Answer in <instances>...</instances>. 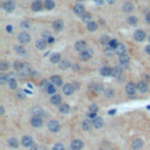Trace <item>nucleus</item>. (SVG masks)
<instances>
[{
  "mask_svg": "<svg viewBox=\"0 0 150 150\" xmlns=\"http://www.w3.org/2000/svg\"><path fill=\"white\" fill-rule=\"evenodd\" d=\"M18 71H19V74H20L22 77L29 76V75L33 73V71H32V68H30V66H29L28 63H22L21 67H20V69H19Z\"/></svg>",
  "mask_w": 150,
  "mask_h": 150,
  "instance_id": "obj_1",
  "label": "nucleus"
},
{
  "mask_svg": "<svg viewBox=\"0 0 150 150\" xmlns=\"http://www.w3.org/2000/svg\"><path fill=\"white\" fill-rule=\"evenodd\" d=\"M48 129H49V131H52V132H59L60 129H61V125H60V123H59L57 121L52 120V121L48 122Z\"/></svg>",
  "mask_w": 150,
  "mask_h": 150,
  "instance_id": "obj_2",
  "label": "nucleus"
},
{
  "mask_svg": "<svg viewBox=\"0 0 150 150\" xmlns=\"http://www.w3.org/2000/svg\"><path fill=\"white\" fill-rule=\"evenodd\" d=\"M21 144H22L25 148H29V149H30V148L34 145L33 137H32V136H28V135L23 136V137L21 138Z\"/></svg>",
  "mask_w": 150,
  "mask_h": 150,
  "instance_id": "obj_3",
  "label": "nucleus"
},
{
  "mask_svg": "<svg viewBox=\"0 0 150 150\" xmlns=\"http://www.w3.org/2000/svg\"><path fill=\"white\" fill-rule=\"evenodd\" d=\"M2 7H4V9H5L6 12L11 13V12L14 11V8H15V4H14L13 0H6V1L2 4Z\"/></svg>",
  "mask_w": 150,
  "mask_h": 150,
  "instance_id": "obj_4",
  "label": "nucleus"
},
{
  "mask_svg": "<svg viewBox=\"0 0 150 150\" xmlns=\"http://www.w3.org/2000/svg\"><path fill=\"white\" fill-rule=\"evenodd\" d=\"M83 142L81 139H73L70 142V149L71 150H81L83 148Z\"/></svg>",
  "mask_w": 150,
  "mask_h": 150,
  "instance_id": "obj_5",
  "label": "nucleus"
},
{
  "mask_svg": "<svg viewBox=\"0 0 150 150\" xmlns=\"http://www.w3.org/2000/svg\"><path fill=\"white\" fill-rule=\"evenodd\" d=\"M18 40H19V42H20V43L25 45V43H28V42L30 41V36H29V34H28V33L22 32V33H20V34H19Z\"/></svg>",
  "mask_w": 150,
  "mask_h": 150,
  "instance_id": "obj_6",
  "label": "nucleus"
},
{
  "mask_svg": "<svg viewBox=\"0 0 150 150\" xmlns=\"http://www.w3.org/2000/svg\"><path fill=\"white\" fill-rule=\"evenodd\" d=\"M74 90H75V87H74L71 83H66V84L63 86V88H62V91H63V94H66V95H71V94L74 93Z\"/></svg>",
  "mask_w": 150,
  "mask_h": 150,
  "instance_id": "obj_7",
  "label": "nucleus"
},
{
  "mask_svg": "<svg viewBox=\"0 0 150 150\" xmlns=\"http://www.w3.org/2000/svg\"><path fill=\"white\" fill-rule=\"evenodd\" d=\"M136 90H137V86L134 84V83H131V82L125 86V93H127L128 95H135Z\"/></svg>",
  "mask_w": 150,
  "mask_h": 150,
  "instance_id": "obj_8",
  "label": "nucleus"
},
{
  "mask_svg": "<svg viewBox=\"0 0 150 150\" xmlns=\"http://www.w3.org/2000/svg\"><path fill=\"white\" fill-rule=\"evenodd\" d=\"M30 124H32L34 128H40V127H42L43 122H42V118H41V117L33 116V117L30 118Z\"/></svg>",
  "mask_w": 150,
  "mask_h": 150,
  "instance_id": "obj_9",
  "label": "nucleus"
},
{
  "mask_svg": "<svg viewBox=\"0 0 150 150\" xmlns=\"http://www.w3.org/2000/svg\"><path fill=\"white\" fill-rule=\"evenodd\" d=\"M143 141L141 139V138H135L132 142H131V148L134 149V150H139L142 146H143Z\"/></svg>",
  "mask_w": 150,
  "mask_h": 150,
  "instance_id": "obj_10",
  "label": "nucleus"
},
{
  "mask_svg": "<svg viewBox=\"0 0 150 150\" xmlns=\"http://www.w3.org/2000/svg\"><path fill=\"white\" fill-rule=\"evenodd\" d=\"M75 49L77 52H80V53L87 50V43H86V41H77L75 43Z\"/></svg>",
  "mask_w": 150,
  "mask_h": 150,
  "instance_id": "obj_11",
  "label": "nucleus"
},
{
  "mask_svg": "<svg viewBox=\"0 0 150 150\" xmlns=\"http://www.w3.org/2000/svg\"><path fill=\"white\" fill-rule=\"evenodd\" d=\"M134 38H135V40L138 41V42L143 41V40L145 39V33H144V30H141V29L136 30L135 34H134Z\"/></svg>",
  "mask_w": 150,
  "mask_h": 150,
  "instance_id": "obj_12",
  "label": "nucleus"
},
{
  "mask_svg": "<svg viewBox=\"0 0 150 150\" xmlns=\"http://www.w3.org/2000/svg\"><path fill=\"white\" fill-rule=\"evenodd\" d=\"M43 6H45V5H42L41 0H34V1L32 2V9H33V11H35V12L41 11Z\"/></svg>",
  "mask_w": 150,
  "mask_h": 150,
  "instance_id": "obj_13",
  "label": "nucleus"
},
{
  "mask_svg": "<svg viewBox=\"0 0 150 150\" xmlns=\"http://www.w3.org/2000/svg\"><path fill=\"white\" fill-rule=\"evenodd\" d=\"M91 56H93V53H91V50H89V49H87V50H84V52H82V53L80 54V59H81L82 61H88V60H90Z\"/></svg>",
  "mask_w": 150,
  "mask_h": 150,
  "instance_id": "obj_14",
  "label": "nucleus"
},
{
  "mask_svg": "<svg viewBox=\"0 0 150 150\" xmlns=\"http://www.w3.org/2000/svg\"><path fill=\"white\" fill-rule=\"evenodd\" d=\"M91 123H93V127L96 128V129H100V128L103 127V120L101 117H98V116L95 117L94 120H91Z\"/></svg>",
  "mask_w": 150,
  "mask_h": 150,
  "instance_id": "obj_15",
  "label": "nucleus"
},
{
  "mask_svg": "<svg viewBox=\"0 0 150 150\" xmlns=\"http://www.w3.org/2000/svg\"><path fill=\"white\" fill-rule=\"evenodd\" d=\"M111 76H114L116 79H121L122 77V69H121V67L111 68Z\"/></svg>",
  "mask_w": 150,
  "mask_h": 150,
  "instance_id": "obj_16",
  "label": "nucleus"
},
{
  "mask_svg": "<svg viewBox=\"0 0 150 150\" xmlns=\"http://www.w3.org/2000/svg\"><path fill=\"white\" fill-rule=\"evenodd\" d=\"M73 11H74V13H75L76 15H82V14L86 12V11H84V7H83L81 4H76V5L74 6Z\"/></svg>",
  "mask_w": 150,
  "mask_h": 150,
  "instance_id": "obj_17",
  "label": "nucleus"
},
{
  "mask_svg": "<svg viewBox=\"0 0 150 150\" xmlns=\"http://www.w3.org/2000/svg\"><path fill=\"white\" fill-rule=\"evenodd\" d=\"M118 61H120V63H121L122 66H128L129 62H130V56H129L128 54H123V55L120 56Z\"/></svg>",
  "mask_w": 150,
  "mask_h": 150,
  "instance_id": "obj_18",
  "label": "nucleus"
},
{
  "mask_svg": "<svg viewBox=\"0 0 150 150\" xmlns=\"http://www.w3.org/2000/svg\"><path fill=\"white\" fill-rule=\"evenodd\" d=\"M61 102H62V97L60 95H57V94H55V95H53L50 97V103L54 104V105H60Z\"/></svg>",
  "mask_w": 150,
  "mask_h": 150,
  "instance_id": "obj_19",
  "label": "nucleus"
},
{
  "mask_svg": "<svg viewBox=\"0 0 150 150\" xmlns=\"http://www.w3.org/2000/svg\"><path fill=\"white\" fill-rule=\"evenodd\" d=\"M43 109L41 108V107H34L33 109H32V114L34 115V116H36V117H41L42 118V116H43Z\"/></svg>",
  "mask_w": 150,
  "mask_h": 150,
  "instance_id": "obj_20",
  "label": "nucleus"
},
{
  "mask_svg": "<svg viewBox=\"0 0 150 150\" xmlns=\"http://www.w3.org/2000/svg\"><path fill=\"white\" fill-rule=\"evenodd\" d=\"M50 81H52V83H53L54 86H56V87H61V86L63 84V82H62V79H61L60 76H57V75H54V76H52Z\"/></svg>",
  "mask_w": 150,
  "mask_h": 150,
  "instance_id": "obj_21",
  "label": "nucleus"
},
{
  "mask_svg": "<svg viewBox=\"0 0 150 150\" xmlns=\"http://www.w3.org/2000/svg\"><path fill=\"white\" fill-rule=\"evenodd\" d=\"M136 86H137V89H138L141 93H146V91H148V83H146V82L139 81Z\"/></svg>",
  "mask_w": 150,
  "mask_h": 150,
  "instance_id": "obj_22",
  "label": "nucleus"
},
{
  "mask_svg": "<svg viewBox=\"0 0 150 150\" xmlns=\"http://www.w3.org/2000/svg\"><path fill=\"white\" fill-rule=\"evenodd\" d=\"M35 46H36V48H38V49L43 50V49L47 47V42H46V40H45V39H40V40H38V41H36Z\"/></svg>",
  "mask_w": 150,
  "mask_h": 150,
  "instance_id": "obj_23",
  "label": "nucleus"
},
{
  "mask_svg": "<svg viewBox=\"0 0 150 150\" xmlns=\"http://www.w3.org/2000/svg\"><path fill=\"white\" fill-rule=\"evenodd\" d=\"M59 110H60L61 114H68L70 111V107L67 103H61L60 107H59Z\"/></svg>",
  "mask_w": 150,
  "mask_h": 150,
  "instance_id": "obj_24",
  "label": "nucleus"
},
{
  "mask_svg": "<svg viewBox=\"0 0 150 150\" xmlns=\"http://www.w3.org/2000/svg\"><path fill=\"white\" fill-rule=\"evenodd\" d=\"M91 128H93V123H91V121H89V120H84V121L82 122V129H83L84 131H89Z\"/></svg>",
  "mask_w": 150,
  "mask_h": 150,
  "instance_id": "obj_25",
  "label": "nucleus"
},
{
  "mask_svg": "<svg viewBox=\"0 0 150 150\" xmlns=\"http://www.w3.org/2000/svg\"><path fill=\"white\" fill-rule=\"evenodd\" d=\"M53 28H54L55 30H61V29L63 28V22H62V20H60V19L55 20V21L53 22Z\"/></svg>",
  "mask_w": 150,
  "mask_h": 150,
  "instance_id": "obj_26",
  "label": "nucleus"
},
{
  "mask_svg": "<svg viewBox=\"0 0 150 150\" xmlns=\"http://www.w3.org/2000/svg\"><path fill=\"white\" fill-rule=\"evenodd\" d=\"M7 144H8L11 148H18V146H19V141H18L15 137H11V138H8V141H7Z\"/></svg>",
  "mask_w": 150,
  "mask_h": 150,
  "instance_id": "obj_27",
  "label": "nucleus"
},
{
  "mask_svg": "<svg viewBox=\"0 0 150 150\" xmlns=\"http://www.w3.org/2000/svg\"><path fill=\"white\" fill-rule=\"evenodd\" d=\"M114 50H115V53H116L117 55H120V56L123 55V54H125V47H124L123 45H121V43H118V46H117Z\"/></svg>",
  "mask_w": 150,
  "mask_h": 150,
  "instance_id": "obj_28",
  "label": "nucleus"
},
{
  "mask_svg": "<svg viewBox=\"0 0 150 150\" xmlns=\"http://www.w3.org/2000/svg\"><path fill=\"white\" fill-rule=\"evenodd\" d=\"M101 75L102 76H111V68L109 67H102L101 70H100Z\"/></svg>",
  "mask_w": 150,
  "mask_h": 150,
  "instance_id": "obj_29",
  "label": "nucleus"
},
{
  "mask_svg": "<svg viewBox=\"0 0 150 150\" xmlns=\"http://www.w3.org/2000/svg\"><path fill=\"white\" fill-rule=\"evenodd\" d=\"M132 9H134V5H132L130 1L124 2V5H123V11H124L125 13H129V12H131Z\"/></svg>",
  "mask_w": 150,
  "mask_h": 150,
  "instance_id": "obj_30",
  "label": "nucleus"
},
{
  "mask_svg": "<svg viewBox=\"0 0 150 150\" xmlns=\"http://www.w3.org/2000/svg\"><path fill=\"white\" fill-rule=\"evenodd\" d=\"M61 55L59 53H54L50 55V62L52 63H57V62H61Z\"/></svg>",
  "mask_w": 150,
  "mask_h": 150,
  "instance_id": "obj_31",
  "label": "nucleus"
},
{
  "mask_svg": "<svg viewBox=\"0 0 150 150\" xmlns=\"http://www.w3.org/2000/svg\"><path fill=\"white\" fill-rule=\"evenodd\" d=\"M9 75H11V74H0V83H1V84H6V83H8L9 79H11Z\"/></svg>",
  "mask_w": 150,
  "mask_h": 150,
  "instance_id": "obj_32",
  "label": "nucleus"
},
{
  "mask_svg": "<svg viewBox=\"0 0 150 150\" xmlns=\"http://www.w3.org/2000/svg\"><path fill=\"white\" fill-rule=\"evenodd\" d=\"M54 7H55L54 0H46V1H45V8H46L47 11H52Z\"/></svg>",
  "mask_w": 150,
  "mask_h": 150,
  "instance_id": "obj_33",
  "label": "nucleus"
},
{
  "mask_svg": "<svg viewBox=\"0 0 150 150\" xmlns=\"http://www.w3.org/2000/svg\"><path fill=\"white\" fill-rule=\"evenodd\" d=\"M14 50H15V53H18L19 55H22V56H25V55L27 54L26 49H25L23 47H21V46H15V47H14Z\"/></svg>",
  "mask_w": 150,
  "mask_h": 150,
  "instance_id": "obj_34",
  "label": "nucleus"
},
{
  "mask_svg": "<svg viewBox=\"0 0 150 150\" xmlns=\"http://www.w3.org/2000/svg\"><path fill=\"white\" fill-rule=\"evenodd\" d=\"M87 28H88V30H90V32H95V30L97 29V23H96L95 21H90V22L87 23Z\"/></svg>",
  "mask_w": 150,
  "mask_h": 150,
  "instance_id": "obj_35",
  "label": "nucleus"
},
{
  "mask_svg": "<svg viewBox=\"0 0 150 150\" xmlns=\"http://www.w3.org/2000/svg\"><path fill=\"white\" fill-rule=\"evenodd\" d=\"M46 93H47V94L55 95V94H56V86H54V84L48 86V87H47V89H46Z\"/></svg>",
  "mask_w": 150,
  "mask_h": 150,
  "instance_id": "obj_36",
  "label": "nucleus"
},
{
  "mask_svg": "<svg viewBox=\"0 0 150 150\" xmlns=\"http://www.w3.org/2000/svg\"><path fill=\"white\" fill-rule=\"evenodd\" d=\"M81 18H82V20L84 21V22H90L91 20V14L90 13H88V12H84L82 15H81Z\"/></svg>",
  "mask_w": 150,
  "mask_h": 150,
  "instance_id": "obj_37",
  "label": "nucleus"
},
{
  "mask_svg": "<svg viewBox=\"0 0 150 150\" xmlns=\"http://www.w3.org/2000/svg\"><path fill=\"white\" fill-rule=\"evenodd\" d=\"M69 66H70V62L68 61V60H62L61 62H60V68L61 69H67V68H69Z\"/></svg>",
  "mask_w": 150,
  "mask_h": 150,
  "instance_id": "obj_38",
  "label": "nucleus"
},
{
  "mask_svg": "<svg viewBox=\"0 0 150 150\" xmlns=\"http://www.w3.org/2000/svg\"><path fill=\"white\" fill-rule=\"evenodd\" d=\"M8 68H9V62H7V61L0 62V70H7Z\"/></svg>",
  "mask_w": 150,
  "mask_h": 150,
  "instance_id": "obj_39",
  "label": "nucleus"
},
{
  "mask_svg": "<svg viewBox=\"0 0 150 150\" xmlns=\"http://www.w3.org/2000/svg\"><path fill=\"white\" fill-rule=\"evenodd\" d=\"M8 86H9L11 89H16V80L13 79V77H11L9 81H8Z\"/></svg>",
  "mask_w": 150,
  "mask_h": 150,
  "instance_id": "obj_40",
  "label": "nucleus"
},
{
  "mask_svg": "<svg viewBox=\"0 0 150 150\" xmlns=\"http://www.w3.org/2000/svg\"><path fill=\"white\" fill-rule=\"evenodd\" d=\"M52 150H64V145L62 143H55Z\"/></svg>",
  "mask_w": 150,
  "mask_h": 150,
  "instance_id": "obj_41",
  "label": "nucleus"
},
{
  "mask_svg": "<svg viewBox=\"0 0 150 150\" xmlns=\"http://www.w3.org/2000/svg\"><path fill=\"white\" fill-rule=\"evenodd\" d=\"M109 42H110V40H109L108 36H102V38H101V43H102L103 46H107V47H108Z\"/></svg>",
  "mask_w": 150,
  "mask_h": 150,
  "instance_id": "obj_42",
  "label": "nucleus"
},
{
  "mask_svg": "<svg viewBox=\"0 0 150 150\" xmlns=\"http://www.w3.org/2000/svg\"><path fill=\"white\" fill-rule=\"evenodd\" d=\"M117 46H118V42H117L116 40H110V42H109V45H108V47L111 48V49H115Z\"/></svg>",
  "mask_w": 150,
  "mask_h": 150,
  "instance_id": "obj_43",
  "label": "nucleus"
},
{
  "mask_svg": "<svg viewBox=\"0 0 150 150\" xmlns=\"http://www.w3.org/2000/svg\"><path fill=\"white\" fill-rule=\"evenodd\" d=\"M90 88H91V89H94V90H96V91H101V90L103 89L102 84H100V83H95L94 86H90Z\"/></svg>",
  "mask_w": 150,
  "mask_h": 150,
  "instance_id": "obj_44",
  "label": "nucleus"
},
{
  "mask_svg": "<svg viewBox=\"0 0 150 150\" xmlns=\"http://www.w3.org/2000/svg\"><path fill=\"white\" fill-rule=\"evenodd\" d=\"M128 22H129L130 25L135 26V25L137 23V18H136V16H129V18H128Z\"/></svg>",
  "mask_w": 150,
  "mask_h": 150,
  "instance_id": "obj_45",
  "label": "nucleus"
},
{
  "mask_svg": "<svg viewBox=\"0 0 150 150\" xmlns=\"http://www.w3.org/2000/svg\"><path fill=\"white\" fill-rule=\"evenodd\" d=\"M104 93H105V97H108V98H110V97L114 96V90L112 89H107Z\"/></svg>",
  "mask_w": 150,
  "mask_h": 150,
  "instance_id": "obj_46",
  "label": "nucleus"
},
{
  "mask_svg": "<svg viewBox=\"0 0 150 150\" xmlns=\"http://www.w3.org/2000/svg\"><path fill=\"white\" fill-rule=\"evenodd\" d=\"M40 86H41V88H43V89L46 90V89H47V87H48V86H50V84H49V81H48V80H43V81L41 82V84H40Z\"/></svg>",
  "mask_w": 150,
  "mask_h": 150,
  "instance_id": "obj_47",
  "label": "nucleus"
},
{
  "mask_svg": "<svg viewBox=\"0 0 150 150\" xmlns=\"http://www.w3.org/2000/svg\"><path fill=\"white\" fill-rule=\"evenodd\" d=\"M20 26H21V28H22V29H27V28H29V26H30V23H29L28 21H22Z\"/></svg>",
  "mask_w": 150,
  "mask_h": 150,
  "instance_id": "obj_48",
  "label": "nucleus"
},
{
  "mask_svg": "<svg viewBox=\"0 0 150 150\" xmlns=\"http://www.w3.org/2000/svg\"><path fill=\"white\" fill-rule=\"evenodd\" d=\"M89 110H90V112H96V111L98 110V107H97L96 104H91V105L89 107Z\"/></svg>",
  "mask_w": 150,
  "mask_h": 150,
  "instance_id": "obj_49",
  "label": "nucleus"
},
{
  "mask_svg": "<svg viewBox=\"0 0 150 150\" xmlns=\"http://www.w3.org/2000/svg\"><path fill=\"white\" fill-rule=\"evenodd\" d=\"M52 36V34H50V32H48V30H45L43 33H42V38H45V39H49Z\"/></svg>",
  "mask_w": 150,
  "mask_h": 150,
  "instance_id": "obj_50",
  "label": "nucleus"
},
{
  "mask_svg": "<svg viewBox=\"0 0 150 150\" xmlns=\"http://www.w3.org/2000/svg\"><path fill=\"white\" fill-rule=\"evenodd\" d=\"M25 91L23 90H19L18 93H16V97L18 98H25V94H23Z\"/></svg>",
  "mask_w": 150,
  "mask_h": 150,
  "instance_id": "obj_51",
  "label": "nucleus"
},
{
  "mask_svg": "<svg viewBox=\"0 0 150 150\" xmlns=\"http://www.w3.org/2000/svg\"><path fill=\"white\" fill-rule=\"evenodd\" d=\"M145 21H146V23L150 25V12L146 13V15H145Z\"/></svg>",
  "mask_w": 150,
  "mask_h": 150,
  "instance_id": "obj_52",
  "label": "nucleus"
},
{
  "mask_svg": "<svg viewBox=\"0 0 150 150\" xmlns=\"http://www.w3.org/2000/svg\"><path fill=\"white\" fill-rule=\"evenodd\" d=\"M6 30H7L8 33H12V32H13V26H11V25H8V26L6 27Z\"/></svg>",
  "mask_w": 150,
  "mask_h": 150,
  "instance_id": "obj_53",
  "label": "nucleus"
},
{
  "mask_svg": "<svg viewBox=\"0 0 150 150\" xmlns=\"http://www.w3.org/2000/svg\"><path fill=\"white\" fill-rule=\"evenodd\" d=\"M0 114H1V115H4V114H5V108H4L2 105L0 107Z\"/></svg>",
  "mask_w": 150,
  "mask_h": 150,
  "instance_id": "obj_54",
  "label": "nucleus"
},
{
  "mask_svg": "<svg viewBox=\"0 0 150 150\" xmlns=\"http://www.w3.org/2000/svg\"><path fill=\"white\" fill-rule=\"evenodd\" d=\"M145 52H146V53H148V54H149V55H150V45H149V46H146V47H145Z\"/></svg>",
  "mask_w": 150,
  "mask_h": 150,
  "instance_id": "obj_55",
  "label": "nucleus"
},
{
  "mask_svg": "<svg viewBox=\"0 0 150 150\" xmlns=\"http://www.w3.org/2000/svg\"><path fill=\"white\" fill-rule=\"evenodd\" d=\"M47 42H49V43H53V42H54V38H53V36H50V38L48 39V41H47Z\"/></svg>",
  "mask_w": 150,
  "mask_h": 150,
  "instance_id": "obj_56",
  "label": "nucleus"
},
{
  "mask_svg": "<svg viewBox=\"0 0 150 150\" xmlns=\"http://www.w3.org/2000/svg\"><path fill=\"white\" fill-rule=\"evenodd\" d=\"M116 112V109H112V110H109V115H114Z\"/></svg>",
  "mask_w": 150,
  "mask_h": 150,
  "instance_id": "obj_57",
  "label": "nucleus"
},
{
  "mask_svg": "<svg viewBox=\"0 0 150 150\" xmlns=\"http://www.w3.org/2000/svg\"><path fill=\"white\" fill-rule=\"evenodd\" d=\"M36 149H38V145H36V144H34V145L30 148V150H36Z\"/></svg>",
  "mask_w": 150,
  "mask_h": 150,
  "instance_id": "obj_58",
  "label": "nucleus"
},
{
  "mask_svg": "<svg viewBox=\"0 0 150 150\" xmlns=\"http://www.w3.org/2000/svg\"><path fill=\"white\" fill-rule=\"evenodd\" d=\"M94 1H95L96 4H102V2H103V0H94Z\"/></svg>",
  "mask_w": 150,
  "mask_h": 150,
  "instance_id": "obj_59",
  "label": "nucleus"
},
{
  "mask_svg": "<svg viewBox=\"0 0 150 150\" xmlns=\"http://www.w3.org/2000/svg\"><path fill=\"white\" fill-rule=\"evenodd\" d=\"M115 0H107V2H109V4H112Z\"/></svg>",
  "mask_w": 150,
  "mask_h": 150,
  "instance_id": "obj_60",
  "label": "nucleus"
},
{
  "mask_svg": "<svg viewBox=\"0 0 150 150\" xmlns=\"http://www.w3.org/2000/svg\"><path fill=\"white\" fill-rule=\"evenodd\" d=\"M77 1H79V2H81V1H84V0H77Z\"/></svg>",
  "mask_w": 150,
  "mask_h": 150,
  "instance_id": "obj_61",
  "label": "nucleus"
},
{
  "mask_svg": "<svg viewBox=\"0 0 150 150\" xmlns=\"http://www.w3.org/2000/svg\"><path fill=\"white\" fill-rule=\"evenodd\" d=\"M100 150H105V149H100Z\"/></svg>",
  "mask_w": 150,
  "mask_h": 150,
  "instance_id": "obj_62",
  "label": "nucleus"
}]
</instances>
